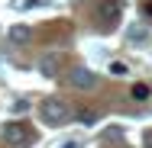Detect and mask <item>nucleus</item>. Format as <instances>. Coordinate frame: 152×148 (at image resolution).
Returning a JSON list of instances; mask_svg holds the SVG:
<instances>
[{"instance_id":"obj_1","label":"nucleus","mask_w":152,"mask_h":148,"mask_svg":"<svg viewBox=\"0 0 152 148\" xmlns=\"http://www.w3.org/2000/svg\"><path fill=\"white\" fill-rule=\"evenodd\" d=\"M39 116L45 126H65L68 119H71V110H68V103L58 100V97H49L42 106H39Z\"/></svg>"},{"instance_id":"obj_2","label":"nucleus","mask_w":152,"mask_h":148,"mask_svg":"<svg viewBox=\"0 0 152 148\" xmlns=\"http://www.w3.org/2000/svg\"><path fill=\"white\" fill-rule=\"evenodd\" d=\"M3 142H7V145H29L32 142V132L29 129H26V126H23V122H7V126H3Z\"/></svg>"},{"instance_id":"obj_3","label":"nucleus","mask_w":152,"mask_h":148,"mask_svg":"<svg viewBox=\"0 0 152 148\" xmlns=\"http://www.w3.org/2000/svg\"><path fill=\"white\" fill-rule=\"evenodd\" d=\"M68 81H71V87H75V90H94V87H97V74L88 71V68H75Z\"/></svg>"},{"instance_id":"obj_4","label":"nucleus","mask_w":152,"mask_h":148,"mask_svg":"<svg viewBox=\"0 0 152 148\" xmlns=\"http://www.w3.org/2000/svg\"><path fill=\"white\" fill-rule=\"evenodd\" d=\"M58 68H61V55H42V61H39V74L42 77H55L58 74Z\"/></svg>"},{"instance_id":"obj_5","label":"nucleus","mask_w":152,"mask_h":148,"mask_svg":"<svg viewBox=\"0 0 152 148\" xmlns=\"http://www.w3.org/2000/svg\"><path fill=\"white\" fill-rule=\"evenodd\" d=\"M123 139H126V126H117L113 122V126H104L100 129V142L104 145H113V142H123Z\"/></svg>"},{"instance_id":"obj_6","label":"nucleus","mask_w":152,"mask_h":148,"mask_svg":"<svg viewBox=\"0 0 152 148\" xmlns=\"http://www.w3.org/2000/svg\"><path fill=\"white\" fill-rule=\"evenodd\" d=\"M97 16H100L104 23H117V19H120V3H117V0H100Z\"/></svg>"},{"instance_id":"obj_7","label":"nucleus","mask_w":152,"mask_h":148,"mask_svg":"<svg viewBox=\"0 0 152 148\" xmlns=\"http://www.w3.org/2000/svg\"><path fill=\"white\" fill-rule=\"evenodd\" d=\"M29 26H13L10 29V42H16V45H23V42H29Z\"/></svg>"},{"instance_id":"obj_8","label":"nucleus","mask_w":152,"mask_h":148,"mask_svg":"<svg viewBox=\"0 0 152 148\" xmlns=\"http://www.w3.org/2000/svg\"><path fill=\"white\" fill-rule=\"evenodd\" d=\"M75 119H78L81 126H97V113H91V110H78Z\"/></svg>"},{"instance_id":"obj_9","label":"nucleus","mask_w":152,"mask_h":148,"mask_svg":"<svg viewBox=\"0 0 152 148\" xmlns=\"http://www.w3.org/2000/svg\"><path fill=\"white\" fill-rule=\"evenodd\" d=\"M152 90L146 87V84H133V100H149Z\"/></svg>"},{"instance_id":"obj_10","label":"nucleus","mask_w":152,"mask_h":148,"mask_svg":"<svg viewBox=\"0 0 152 148\" xmlns=\"http://www.w3.org/2000/svg\"><path fill=\"white\" fill-rule=\"evenodd\" d=\"M110 74H113V77H123V74H129V68H126L123 61H110Z\"/></svg>"},{"instance_id":"obj_11","label":"nucleus","mask_w":152,"mask_h":148,"mask_svg":"<svg viewBox=\"0 0 152 148\" xmlns=\"http://www.w3.org/2000/svg\"><path fill=\"white\" fill-rule=\"evenodd\" d=\"M126 35H129L133 42H142V39H146V26H133V29L126 32Z\"/></svg>"},{"instance_id":"obj_12","label":"nucleus","mask_w":152,"mask_h":148,"mask_svg":"<svg viewBox=\"0 0 152 148\" xmlns=\"http://www.w3.org/2000/svg\"><path fill=\"white\" fill-rule=\"evenodd\" d=\"M61 148H81V142H65Z\"/></svg>"},{"instance_id":"obj_13","label":"nucleus","mask_w":152,"mask_h":148,"mask_svg":"<svg viewBox=\"0 0 152 148\" xmlns=\"http://www.w3.org/2000/svg\"><path fill=\"white\" fill-rule=\"evenodd\" d=\"M146 13H149V16H152V3H146Z\"/></svg>"}]
</instances>
